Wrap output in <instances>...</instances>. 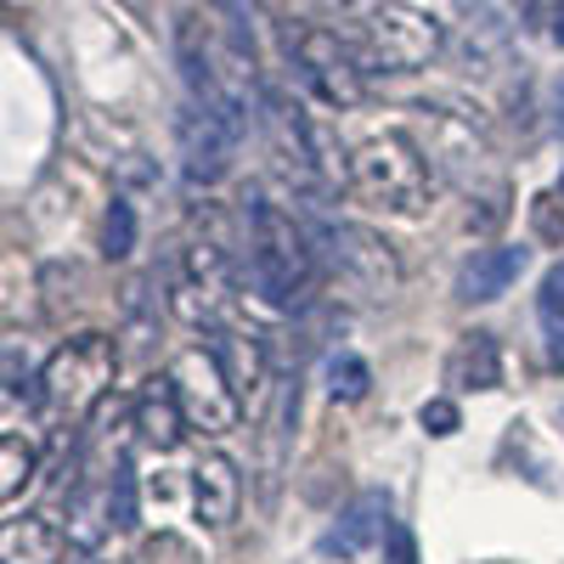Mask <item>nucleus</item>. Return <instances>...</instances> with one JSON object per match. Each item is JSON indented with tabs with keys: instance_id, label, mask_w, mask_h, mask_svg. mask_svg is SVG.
Returning a JSON list of instances; mask_svg holds the SVG:
<instances>
[{
	"instance_id": "obj_1",
	"label": "nucleus",
	"mask_w": 564,
	"mask_h": 564,
	"mask_svg": "<svg viewBox=\"0 0 564 564\" xmlns=\"http://www.w3.org/2000/svg\"><path fill=\"white\" fill-rule=\"evenodd\" d=\"M249 282L254 294L276 311H289L311 289V243L294 226L289 209H276L265 198L249 204Z\"/></svg>"
},
{
	"instance_id": "obj_2",
	"label": "nucleus",
	"mask_w": 564,
	"mask_h": 564,
	"mask_svg": "<svg viewBox=\"0 0 564 564\" xmlns=\"http://www.w3.org/2000/svg\"><path fill=\"white\" fill-rule=\"evenodd\" d=\"M113 372H119L113 339L79 334L40 367V401L52 412H63V417H90L113 395Z\"/></svg>"
},
{
	"instance_id": "obj_3",
	"label": "nucleus",
	"mask_w": 564,
	"mask_h": 564,
	"mask_svg": "<svg viewBox=\"0 0 564 564\" xmlns=\"http://www.w3.org/2000/svg\"><path fill=\"white\" fill-rule=\"evenodd\" d=\"M350 186L379 209L417 215L423 204H430V164H423V153L406 135H372L350 159Z\"/></svg>"
},
{
	"instance_id": "obj_4",
	"label": "nucleus",
	"mask_w": 564,
	"mask_h": 564,
	"mask_svg": "<svg viewBox=\"0 0 564 564\" xmlns=\"http://www.w3.org/2000/svg\"><path fill=\"white\" fill-rule=\"evenodd\" d=\"M170 390H175V406L186 417V430H204V435H231V430H238L243 395H238L231 372L220 367V356L209 345H193V350L175 356Z\"/></svg>"
},
{
	"instance_id": "obj_5",
	"label": "nucleus",
	"mask_w": 564,
	"mask_h": 564,
	"mask_svg": "<svg viewBox=\"0 0 564 564\" xmlns=\"http://www.w3.org/2000/svg\"><path fill=\"white\" fill-rule=\"evenodd\" d=\"M441 18L423 12V7H406V0H390L367 18V63L384 68V74H401V68H417L441 52Z\"/></svg>"
},
{
	"instance_id": "obj_6",
	"label": "nucleus",
	"mask_w": 564,
	"mask_h": 564,
	"mask_svg": "<svg viewBox=\"0 0 564 564\" xmlns=\"http://www.w3.org/2000/svg\"><path fill=\"white\" fill-rule=\"evenodd\" d=\"M316 243L327 249V260H334L356 282V289L379 294V300L401 289V260H395V249L379 238V231L350 226V220H322L316 226Z\"/></svg>"
},
{
	"instance_id": "obj_7",
	"label": "nucleus",
	"mask_w": 564,
	"mask_h": 564,
	"mask_svg": "<svg viewBox=\"0 0 564 564\" xmlns=\"http://www.w3.org/2000/svg\"><path fill=\"white\" fill-rule=\"evenodd\" d=\"M294 63H300V79L316 90L322 102H334V108L361 102V90H367V68H356V57L339 45V34H327V29L300 34V40H294Z\"/></svg>"
},
{
	"instance_id": "obj_8",
	"label": "nucleus",
	"mask_w": 564,
	"mask_h": 564,
	"mask_svg": "<svg viewBox=\"0 0 564 564\" xmlns=\"http://www.w3.org/2000/svg\"><path fill=\"white\" fill-rule=\"evenodd\" d=\"M238 135H243L238 119H226V113H215L204 102L186 108L181 113V170H186V181L193 186L220 181L226 164H231V148H238Z\"/></svg>"
},
{
	"instance_id": "obj_9",
	"label": "nucleus",
	"mask_w": 564,
	"mask_h": 564,
	"mask_svg": "<svg viewBox=\"0 0 564 564\" xmlns=\"http://www.w3.org/2000/svg\"><path fill=\"white\" fill-rule=\"evenodd\" d=\"M231 294V265H226V249L215 243H198V249H186L181 260V276H175V311L186 322H215L220 305Z\"/></svg>"
},
{
	"instance_id": "obj_10",
	"label": "nucleus",
	"mask_w": 564,
	"mask_h": 564,
	"mask_svg": "<svg viewBox=\"0 0 564 564\" xmlns=\"http://www.w3.org/2000/svg\"><path fill=\"white\" fill-rule=\"evenodd\" d=\"M390 497L384 491H361L356 502H345L339 508V520L322 531V558H361L372 542H384L390 536Z\"/></svg>"
},
{
	"instance_id": "obj_11",
	"label": "nucleus",
	"mask_w": 564,
	"mask_h": 564,
	"mask_svg": "<svg viewBox=\"0 0 564 564\" xmlns=\"http://www.w3.org/2000/svg\"><path fill=\"white\" fill-rule=\"evenodd\" d=\"M238 502H243L238 463H231L226 452L198 457V468H193V508H198V520H204L209 531H220V525L238 520Z\"/></svg>"
},
{
	"instance_id": "obj_12",
	"label": "nucleus",
	"mask_w": 564,
	"mask_h": 564,
	"mask_svg": "<svg viewBox=\"0 0 564 564\" xmlns=\"http://www.w3.org/2000/svg\"><path fill=\"white\" fill-rule=\"evenodd\" d=\"M525 260H531V249H520V243L480 249L475 260L457 271V300H468V305H491V300H502L513 282H520Z\"/></svg>"
},
{
	"instance_id": "obj_13",
	"label": "nucleus",
	"mask_w": 564,
	"mask_h": 564,
	"mask_svg": "<svg viewBox=\"0 0 564 564\" xmlns=\"http://www.w3.org/2000/svg\"><path fill=\"white\" fill-rule=\"evenodd\" d=\"M130 430H141V441L159 446V452H175V446H181L186 417H181V406H175L170 372H164V379H148V390L130 401Z\"/></svg>"
},
{
	"instance_id": "obj_14",
	"label": "nucleus",
	"mask_w": 564,
	"mask_h": 564,
	"mask_svg": "<svg viewBox=\"0 0 564 564\" xmlns=\"http://www.w3.org/2000/svg\"><path fill=\"white\" fill-rule=\"evenodd\" d=\"M68 536L45 520V513H23V520L0 525V564H63Z\"/></svg>"
},
{
	"instance_id": "obj_15",
	"label": "nucleus",
	"mask_w": 564,
	"mask_h": 564,
	"mask_svg": "<svg viewBox=\"0 0 564 564\" xmlns=\"http://www.w3.org/2000/svg\"><path fill=\"white\" fill-rule=\"evenodd\" d=\"M446 384H457V390H497L502 384L497 334H463V345L446 361Z\"/></svg>"
},
{
	"instance_id": "obj_16",
	"label": "nucleus",
	"mask_w": 564,
	"mask_h": 564,
	"mask_svg": "<svg viewBox=\"0 0 564 564\" xmlns=\"http://www.w3.org/2000/svg\"><path fill=\"white\" fill-rule=\"evenodd\" d=\"M294 417H300V379H282L276 406H271V417H265V491H271L276 475H282V452H289V441H294V430H289Z\"/></svg>"
},
{
	"instance_id": "obj_17",
	"label": "nucleus",
	"mask_w": 564,
	"mask_h": 564,
	"mask_svg": "<svg viewBox=\"0 0 564 564\" xmlns=\"http://www.w3.org/2000/svg\"><path fill=\"white\" fill-rule=\"evenodd\" d=\"M322 384H327V395H334V401H361L372 390V367L356 350H339V356H327Z\"/></svg>"
},
{
	"instance_id": "obj_18",
	"label": "nucleus",
	"mask_w": 564,
	"mask_h": 564,
	"mask_svg": "<svg viewBox=\"0 0 564 564\" xmlns=\"http://www.w3.org/2000/svg\"><path fill=\"white\" fill-rule=\"evenodd\" d=\"M29 480H34V446L18 435H0V502L23 497Z\"/></svg>"
},
{
	"instance_id": "obj_19",
	"label": "nucleus",
	"mask_w": 564,
	"mask_h": 564,
	"mask_svg": "<svg viewBox=\"0 0 564 564\" xmlns=\"http://www.w3.org/2000/svg\"><path fill=\"white\" fill-rule=\"evenodd\" d=\"M108 525L113 531H130L135 525V463L119 457L113 475H108Z\"/></svg>"
},
{
	"instance_id": "obj_20",
	"label": "nucleus",
	"mask_w": 564,
	"mask_h": 564,
	"mask_svg": "<svg viewBox=\"0 0 564 564\" xmlns=\"http://www.w3.org/2000/svg\"><path fill=\"white\" fill-rule=\"evenodd\" d=\"M536 316H542V334L553 339V350L564 356V260L542 276V300H536Z\"/></svg>"
},
{
	"instance_id": "obj_21",
	"label": "nucleus",
	"mask_w": 564,
	"mask_h": 564,
	"mask_svg": "<svg viewBox=\"0 0 564 564\" xmlns=\"http://www.w3.org/2000/svg\"><path fill=\"white\" fill-rule=\"evenodd\" d=\"M130 249H135V209L124 198H113L108 204V226H102V254L108 260H124Z\"/></svg>"
},
{
	"instance_id": "obj_22",
	"label": "nucleus",
	"mask_w": 564,
	"mask_h": 564,
	"mask_svg": "<svg viewBox=\"0 0 564 564\" xmlns=\"http://www.w3.org/2000/svg\"><path fill=\"white\" fill-rule=\"evenodd\" d=\"M417 423H423V435H435V441H446V435H457V401L452 395H435V401H423L417 406Z\"/></svg>"
},
{
	"instance_id": "obj_23",
	"label": "nucleus",
	"mask_w": 564,
	"mask_h": 564,
	"mask_svg": "<svg viewBox=\"0 0 564 564\" xmlns=\"http://www.w3.org/2000/svg\"><path fill=\"white\" fill-rule=\"evenodd\" d=\"M135 564H204L198 553H193V542H181V536H159V542H148V547H141V558Z\"/></svg>"
},
{
	"instance_id": "obj_24",
	"label": "nucleus",
	"mask_w": 564,
	"mask_h": 564,
	"mask_svg": "<svg viewBox=\"0 0 564 564\" xmlns=\"http://www.w3.org/2000/svg\"><path fill=\"white\" fill-rule=\"evenodd\" d=\"M384 564H417V542L406 525H390V558Z\"/></svg>"
},
{
	"instance_id": "obj_25",
	"label": "nucleus",
	"mask_w": 564,
	"mask_h": 564,
	"mask_svg": "<svg viewBox=\"0 0 564 564\" xmlns=\"http://www.w3.org/2000/svg\"><path fill=\"white\" fill-rule=\"evenodd\" d=\"M553 40L564 45V0H553Z\"/></svg>"
},
{
	"instance_id": "obj_26",
	"label": "nucleus",
	"mask_w": 564,
	"mask_h": 564,
	"mask_svg": "<svg viewBox=\"0 0 564 564\" xmlns=\"http://www.w3.org/2000/svg\"><path fill=\"white\" fill-rule=\"evenodd\" d=\"M85 564H102V558H85Z\"/></svg>"
},
{
	"instance_id": "obj_27",
	"label": "nucleus",
	"mask_w": 564,
	"mask_h": 564,
	"mask_svg": "<svg viewBox=\"0 0 564 564\" xmlns=\"http://www.w3.org/2000/svg\"><path fill=\"white\" fill-rule=\"evenodd\" d=\"M558 193H564V175H558Z\"/></svg>"
}]
</instances>
